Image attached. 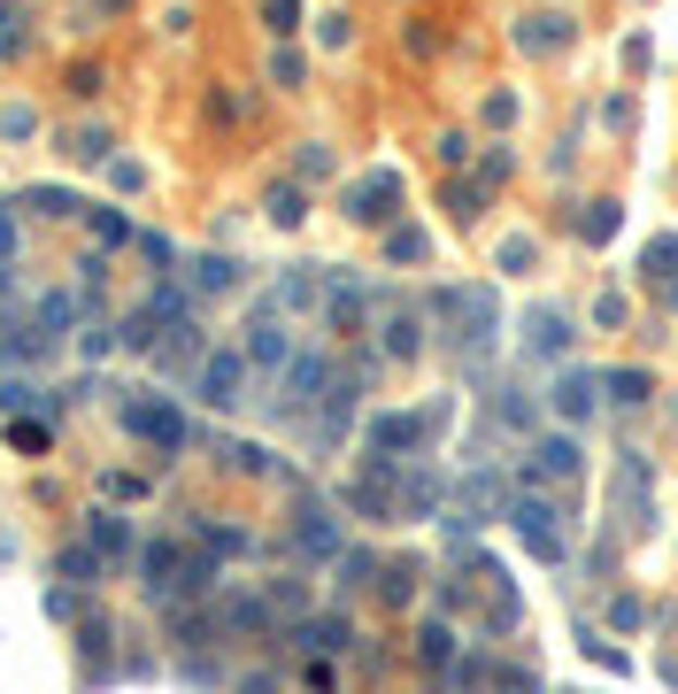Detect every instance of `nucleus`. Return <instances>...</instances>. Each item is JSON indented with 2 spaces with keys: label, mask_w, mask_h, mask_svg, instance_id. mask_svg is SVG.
I'll list each match as a JSON object with an SVG mask.
<instances>
[{
  "label": "nucleus",
  "mask_w": 678,
  "mask_h": 694,
  "mask_svg": "<svg viewBox=\"0 0 678 694\" xmlns=\"http://www.w3.org/2000/svg\"><path fill=\"white\" fill-rule=\"evenodd\" d=\"M563 39H570V16H525V32H517V47H532V54H548Z\"/></svg>",
  "instance_id": "nucleus-21"
},
{
  "label": "nucleus",
  "mask_w": 678,
  "mask_h": 694,
  "mask_svg": "<svg viewBox=\"0 0 678 694\" xmlns=\"http://www.w3.org/2000/svg\"><path fill=\"white\" fill-rule=\"evenodd\" d=\"M62 579H70V586H93V579H109L101 548H93V541H77V548H62Z\"/></svg>",
  "instance_id": "nucleus-18"
},
{
  "label": "nucleus",
  "mask_w": 678,
  "mask_h": 694,
  "mask_svg": "<svg viewBox=\"0 0 678 694\" xmlns=\"http://www.w3.org/2000/svg\"><path fill=\"white\" fill-rule=\"evenodd\" d=\"M409 586H416V563H393L386 571V602H409Z\"/></svg>",
  "instance_id": "nucleus-43"
},
{
  "label": "nucleus",
  "mask_w": 678,
  "mask_h": 694,
  "mask_svg": "<svg viewBox=\"0 0 678 694\" xmlns=\"http://www.w3.org/2000/svg\"><path fill=\"white\" fill-rule=\"evenodd\" d=\"M331 394V363L324 356H286V409H316Z\"/></svg>",
  "instance_id": "nucleus-6"
},
{
  "label": "nucleus",
  "mask_w": 678,
  "mask_h": 694,
  "mask_svg": "<svg viewBox=\"0 0 678 694\" xmlns=\"http://www.w3.org/2000/svg\"><path fill=\"white\" fill-rule=\"evenodd\" d=\"M663 301H670V309H678V286H663Z\"/></svg>",
  "instance_id": "nucleus-49"
},
{
  "label": "nucleus",
  "mask_w": 678,
  "mask_h": 694,
  "mask_svg": "<svg viewBox=\"0 0 678 694\" xmlns=\"http://www.w3.org/2000/svg\"><path fill=\"white\" fill-rule=\"evenodd\" d=\"M193 386H201V401H209V409H239V401H247V356L216 347V356H201Z\"/></svg>",
  "instance_id": "nucleus-2"
},
{
  "label": "nucleus",
  "mask_w": 678,
  "mask_h": 694,
  "mask_svg": "<svg viewBox=\"0 0 678 694\" xmlns=\"http://www.w3.org/2000/svg\"><path fill=\"white\" fill-rule=\"evenodd\" d=\"M293 641H301L309 656H339V648L355 641V625H348V618H301V625H293Z\"/></svg>",
  "instance_id": "nucleus-11"
},
{
  "label": "nucleus",
  "mask_w": 678,
  "mask_h": 694,
  "mask_svg": "<svg viewBox=\"0 0 678 694\" xmlns=\"http://www.w3.org/2000/svg\"><path fill=\"white\" fill-rule=\"evenodd\" d=\"M371 571H378L371 548H348V556H339V586H371Z\"/></svg>",
  "instance_id": "nucleus-31"
},
{
  "label": "nucleus",
  "mask_w": 678,
  "mask_h": 694,
  "mask_svg": "<svg viewBox=\"0 0 678 694\" xmlns=\"http://www.w3.org/2000/svg\"><path fill=\"white\" fill-rule=\"evenodd\" d=\"M201 541H209V556H239L247 548V533H231V525H201Z\"/></svg>",
  "instance_id": "nucleus-41"
},
{
  "label": "nucleus",
  "mask_w": 678,
  "mask_h": 694,
  "mask_svg": "<svg viewBox=\"0 0 678 694\" xmlns=\"http://www.w3.org/2000/svg\"><path fill=\"white\" fill-rule=\"evenodd\" d=\"M578 232H586V239H593V247H602V239H610V232H617V201H593V209H586V216H578Z\"/></svg>",
  "instance_id": "nucleus-30"
},
{
  "label": "nucleus",
  "mask_w": 678,
  "mask_h": 694,
  "mask_svg": "<svg viewBox=\"0 0 678 694\" xmlns=\"http://www.w3.org/2000/svg\"><path fill=\"white\" fill-rule=\"evenodd\" d=\"M532 471L540 479H578V441L570 432H548V441L532 448Z\"/></svg>",
  "instance_id": "nucleus-13"
},
{
  "label": "nucleus",
  "mask_w": 678,
  "mask_h": 694,
  "mask_svg": "<svg viewBox=\"0 0 678 694\" xmlns=\"http://www.w3.org/2000/svg\"><path fill=\"white\" fill-rule=\"evenodd\" d=\"M231 286H239L231 255H201V263H193V294H231Z\"/></svg>",
  "instance_id": "nucleus-19"
},
{
  "label": "nucleus",
  "mask_w": 678,
  "mask_h": 694,
  "mask_svg": "<svg viewBox=\"0 0 678 694\" xmlns=\"http://www.w3.org/2000/svg\"><path fill=\"white\" fill-rule=\"evenodd\" d=\"M0 132H9V139H32V132H39V116H32V109H9V116H0Z\"/></svg>",
  "instance_id": "nucleus-44"
},
{
  "label": "nucleus",
  "mask_w": 678,
  "mask_h": 694,
  "mask_svg": "<svg viewBox=\"0 0 678 694\" xmlns=\"http://www.w3.org/2000/svg\"><path fill=\"white\" fill-rule=\"evenodd\" d=\"M610 401H648V371H610Z\"/></svg>",
  "instance_id": "nucleus-35"
},
{
  "label": "nucleus",
  "mask_w": 678,
  "mask_h": 694,
  "mask_svg": "<svg viewBox=\"0 0 678 694\" xmlns=\"http://www.w3.org/2000/svg\"><path fill=\"white\" fill-rule=\"evenodd\" d=\"M101 9H131V0H101Z\"/></svg>",
  "instance_id": "nucleus-50"
},
{
  "label": "nucleus",
  "mask_w": 678,
  "mask_h": 694,
  "mask_svg": "<svg viewBox=\"0 0 678 694\" xmlns=\"http://www.w3.org/2000/svg\"><path fill=\"white\" fill-rule=\"evenodd\" d=\"M286 356H293V347H286V324H278V317H254V324H247V363L286 371Z\"/></svg>",
  "instance_id": "nucleus-10"
},
{
  "label": "nucleus",
  "mask_w": 678,
  "mask_h": 694,
  "mask_svg": "<svg viewBox=\"0 0 678 694\" xmlns=\"http://www.w3.org/2000/svg\"><path fill=\"white\" fill-rule=\"evenodd\" d=\"M24 24H32V16H24V0H0V62H16V54H24Z\"/></svg>",
  "instance_id": "nucleus-22"
},
{
  "label": "nucleus",
  "mask_w": 678,
  "mask_h": 694,
  "mask_svg": "<svg viewBox=\"0 0 678 694\" xmlns=\"http://www.w3.org/2000/svg\"><path fill=\"white\" fill-rule=\"evenodd\" d=\"M548 401H555V409H563L570 424H586V417H593V401H602V379H593V371H563Z\"/></svg>",
  "instance_id": "nucleus-9"
},
{
  "label": "nucleus",
  "mask_w": 678,
  "mask_h": 694,
  "mask_svg": "<svg viewBox=\"0 0 678 694\" xmlns=\"http://www.w3.org/2000/svg\"><path fill=\"white\" fill-rule=\"evenodd\" d=\"M224 633H271V610H263L254 594H231V602H224Z\"/></svg>",
  "instance_id": "nucleus-20"
},
{
  "label": "nucleus",
  "mask_w": 678,
  "mask_h": 694,
  "mask_svg": "<svg viewBox=\"0 0 678 694\" xmlns=\"http://www.w3.org/2000/svg\"><path fill=\"white\" fill-rule=\"evenodd\" d=\"M440 494H448V486H440L432 471H409L401 494H393V509H401V517H424V509H440Z\"/></svg>",
  "instance_id": "nucleus-15"
},
{
  "label": "nucleus",
  "mask_w": 678,
  "mask_h": 694,
  "mask_svg": "<svg viewBox=\"0 0 678 694\" xmlns=\"http://www.w3.org/2000/svg\"><path fill=\"white\" fill-rule=\"evenodd\" d=\"M24 209H39V216H77V201H70L62 186H39V194H24Z\"/></svg>",
  "instance_id": "nucleus-34"
},
{
  "label": "nucleus",
  "mask_w": 678,
  "mask_h": 694,
  "mask_svg": "<svg viewBox=\"0 0 678 694\" xmlns=\"http://www.w3.org/2000/svg\"><path fill=\"white\" fill-rule=\"evenodd\" d=\"M293 548L316 556V563L339 556V525H331V509H324V501H301V517H293Z\"/></svg>",
  "instance_id": "nucleus-7"
},
{
  "label": "nucleus",
  "mask_w": 678,
  "mask_h": 694,
  "mask_svg": "<svg viewBox=\"0 0 678 694\" xmlns=\"http://www.w3.org/2000/svg\"><path fill=\"white\" fill-rule=\"evenodd\" d=\"M563 339H570V317L563 309H532L525 317V347H532V356H563Z\"/></svg>",
  "instance_id": "nucleus-12"
},
{
  "label": "nucleus",
  "mask_w": 678,
  "mask_h": 694,
  "mask_svg": "<svg viewBox=\"0 0 678 694\" xmlns=\"http://www.w3.org/2000/svg\"><path fill=\"white\" fill-rule=\"evenodd\" d=\"M224 463H231V471H271V448H254V441H231V448H224Z\"/></svg>",
  "instance_id": "nucleus-36"
},
{
  "label": "nucleus",
  "mask_w": 678,
  "mask_h": 694,
  "mask_svg": "<svg viewBox=\"0 0 678 694\" xmlns=\"http://www.w3.org/2000/svg\"><path fill=\"white\" fill-rule=\"evenodd\" d=\"M440 417H448V409H440ZM440 417H409V409L371 417V456H409V448H424V432H432Z\"/></svg>",
  "instance_id": "nucleus-4"
},
{
  "label": "nucleus",
  "mask_w": 678,
  "mask_h": 694,
  "mask_svg": "<svg viewBox=\"0 0 678 694\" xmlns=\"http://www.w3.org/2000/svg\"><path fill=\"white\" fill-rule=\"evenodd\" d=\"M448 656H455V633H448V625H424V664H432V671H440Z\"/></svg>",
  "instance_id": "nucleus-39"
},
{
  "label": "nucleus",
  "mask_w": 678,
  "mask_h": 694,
  "mask_svg": "<svg viewBox=\"0 0 678 694\" xmlns=\"http://www.w3.org/2000/svg\"><path fill=\"white\" fill-rule=\"evenodd\" d=\"M324 301H331V324H339V332H363V294H348V286H331Z\"/></svg>",
  "instance_id": "nucleus-29"
},
{
  "label": "nucleus",
  "mask_w": 678,
  "mask_h": 694,
  "mask_svg": "<svg viewBox=\"0 0 678 694\" xmlns=\"http://www.w3.org/2000/svg\"><path fill=\"white\" fill-rule=\"evenodd\" d=\"M263 24H271V32L286 39V32L301 24V0H263Z\"/></svg>",
  "instance_id": "nucleus-40"
},
{
  "label": "nucleus",
  "mask_w": 678,
  "mask_h": 694,
  "mask_svg": "<svg viewBox=\"0 0 678 694\" xmlns=\"http://www.w3.org/2000/svg\"><path fill=\"white\" fill-rule=\"evenodd\" d=\"M493 509H501V479H493V471H478V479L463 486V525H486Z\"/></svg>",
  "instance_id": "nucleus-17"
},
{
  "label": "nucleus",
  "mask_w": 678,
  "mask_h": 694,
  "mask_svg": "<svg viewBox=\"0 0 678 694\" xmlns=\"http://www.w3.org/2000/svg\"><path fill=\"white\" fill-rule=\"evenodd\" d=\"M77 347H85V356H93V363H101V356H109V347H116V324H85V339H77Z\"/></svg>",
  "instance_id": "nucleus-42"
},
{
  "label": "nucleus",
  "mask_w": 678,
  "mask_h": 694,
  "mask_svg": "<svg viewBox=\"0 0 678 694\" xmlns=\"http://www.w3.org/2000/svg\"><path fill=\"white\" fill-rule=\"evenodd\" d=\"M201 356H209L201 332H193L186 317H170V339H154V363H162V371H201Z\"/></svg>",
  "instance_id": "nucleus-8"
},
{
  "label": "nucleus",
  "mask_w": 678,
  "mask_h": 694,
  "mask_svg": "<svg viewBox=\"0 0 678 694\" xmlns=\"http://www.w3.org/2000/svg\"><path fill=\"white\" fill-rule=\"evenodd\" d=\"M393 201H401V178H393V170H371V178L348 186V216H355V224H386Z\"/></svg>",
  "instance_id": "nucleus-5"
},
{
  "label": "nucleus",
  "mask_w": 678,
  "mask_h": 694,
  "mask_svg": "<svg viewBox=\"0 0 678 694\" xmlns=\"http://www.w3.org/2000/svg\"><path fill=\"white\" fill-rule=\"evenodd\" d=\"M309 216V194L301 186H271V224H301Z\"/></svg>",
  "instance_id": "nucleus-28"
},
{
  "label": "nucleus",
  "mask_w": 678,
  "mask_h": 694,
  "mask_svg": "<svg viewBox=\"0 0 678 694\" xmlns=\"http://www.w3.org/2000/svg\"><path fill=\"white\" fill-rule=\"evenodd\" d=\"M501 694H532V679L525 671H501Z\"/></svg>",
  "instance_id": "nucleus-48"
},
{
  "label": "nucleus",
  "mask_w": 678,
  "mask_h": 694,
  "mask_svg": "<svg viewBox=\"0 0 678 694\" xmlns=\"http://www.w3.org/2000/svg\"><path fill=\"white\" fill-rule=\"evenodd\" d=\"M85 224H93L101 247H124V239H131V216H124V209H85Z\"/></svg>",
  "instance_id": "nucleus-26"
},
{
  "label": "nucleus",
  "mask_w": 678,
  "mask_h": 694,
  "mask_svg": "<svg viewBox=\"0 0 678 694\" xmlns=\"http://www.w3.org/2000/svg\"><path fill=\"white\" fill-rule=\"evenodd\" d=\"M109 147H116L109 124H77V132H70V154H77V162H109Z\"/></svg>",
  "instance_id": "nucleus-25"
},
{
  "label": "nucleus",
  "mask_w": 678,
  "mask_h": 694,
  "mask_svg": "<svg viewBox=\"0 0 678 694\" xmlns=\"http://www.w3.org/2000/svg\"><path fill=\"white\" fill-rule=\"evenodd\" d=\"M301 77H309V62H301L293 47H278V54H271V85H286V94H293Z\"/></svg>",
  "instance_id": "nucleus-33"
},
{
  "label": "nucleus",
  "mask_w": 678,
  "mask_h": 694,
  "mask_svg": "<svg viewBox=\"0 0 678 694\" xmlns=\"http://www.w3.org/2000/svg\"><path fill=\"white\" fill-rule=\"evenodd\" d=\"M432 255V239H424L416 224H401V232H386V263H424Z\"/></svg>",
  "instance_id": "nucleus-23"
},
{
  "label": "nucleus",
  "mask_w": 678,
  "mask_h": 694,
  "mask_svg": "<svg viewBox=\"0 0 678 694\" xmlns=\"http://www.w3.org/2000/svg\"><path fill=\"white\" fill-rule=\"evenodd\" d=\"M0 409H47V417H54V394H39V386L16 379V386H0Z\"/></svg>",
  "instance_id": "nucleus-32"
},
{
  "label": "nucleus",
  "mask_w": 678,
  "mask_h": 694,
  "mask_svg": "<svg viewBox=\"0 0 678 694\" xmlns=\"http://www.w3.org/2000/svg\"><path fill=\"white\" fill-rule=\"evenodd\" d=\"M85 541H93V548H101V563H116V556H131V525H124V517H116V509H101V517H93V525H85Z\"/></svg>",
  "instance_id": "nucleus-14"
},
{
  "label": "nucleus",
  "mask_w": 678,
  "mask_h": 694,
  "mask_svg": "<svg viewBox=\"0 0 678 694\" xmlns=\"http://www.w3.org/2000/svg\"><path fill=\"white\" fill-rule=\"evenodd\" d=\"M532 255H540V247H532L525 232H508V239H501V271H532Z\"/></svg>",
  "instance_id": "nucleus-37"
},
{
  "label": "nucleus",
  "mask_w": 678,
  "mask_h": 694,
  "mask_svg": "<svg viewBox=\"0 0 678 694\" xmlns=\"http://www.w3.org/2000/svg\"><path fill=\"white\" fill-rule=\"evenodd\" d=\"M508 525H517V541L540 556V563H563V525H555V509L540 494H525L517 509H508Z\"/></svg>",
  "instance_id": "nucleus-3"
},
{
  "label": "nucleus",
  "mask_w": 678,
  "mask_h": 694,
  "mask_svg": "<svg viewBox=\"0 0 678 694\" xmlns=\"http://www.w3.org/2000/svg\"><path fill=\"white\" fill-rule=\"evenodd\" d=\"M77 641H85V656L101 664V648H109V625H101V618H85V633H77Z\"/></svg>",
  "instance_id": "nucleus-45"
},
{
  "label": "nucleus",
  "mask_w": 678,
  "mask_h": 694,
  "mask_svg": "<svg viewBox=\"0 0 678 694\" xmlns=\"http://www.w3.org/2000/svg\"><path fill=\"white\" fill-rule=\"evenodd\" d=\"M239 694H278V679H271V671H254V679H239Z\"/></svg>",
  "instance_id": "nucleus-47"
},
{
  "label": "nucleus",
  "mask_w": 678,
  "mask_h": 694,
  "mask_svg": "<svg viewBox=\"0 0 678 694\" xmlns=\"http://www.w3.org/2000/svg\"><path fill=\"white\" fill-rule=\"evenodd\" d=\"M316 294H324V286H316V278H301V271H293V278H278V301H286V309H309Z\"/></svg>",
  "instance_id": "nucleus-38"
},
{
  "label": "nucleus",
  "mask_w": 678,
  "mask_h": 694,
  "mask_svg": "<svg viewBox=\"0 0 678 694\" xmlns=\"http://www.w3.org/2000/svg\"><path fill=\"white\" fill-rule=\"evenodd\" d=\"M47 441H54V417H16L9 424V448H24V456H39Z\"/></svg>",
  "instance_id": "nucleus-24"
},
{
  "label": "nucleus",
  "mask_w": 678,
  "mask_h": 694,
  "mask_svg": "<svg viewBox=\"0 0 678 694\" xmlns=\"http://www.w3.org/2000/svg\"><path fill=\"white\" fill-rule=\"evenodd\" d=\"M170 633H178V648H201V641H209L216 625H209L201 610H186V602H178V610H170Z\"/></svg>",
  "instance_id": "nucleus-27"
},
{
  "label": "nucleus",
  "mask_w": 678,
  "mask_h": 694,
  "mask_svg": "<svg viewBox=\"0 0 678 694\" xmlns=\"http://www.w3.org/2000/svg\"><path fill=\"white\" fill-rule=\"evenodd\" d=\"M331 170V147H301V178H324Z\"/></svg>",
  "instance_id": "nucleus-46"
},
{
  "label": "nucleus",
  "mask_w": 678,
  "mask_h": 694,
  "mask_svg": "<svg viewBox=\"0 0 678 694\" xmlns=\"http://www.w3.org/2000/svg\"><path fill=\"white\" fill-rule=\"evenodd\" d=\"M124 432L131 441H147L154 456H178L193 432H186V417H178V401H162V394H131L124 401Z\"/></svg>",
  "instance_id": "nucleus-1"
},
{
  "label": "nucleus",
  "mask_w": 678,
  "mask_h": 694,
  "mask_svg": "<svg viewBox=\"0 0 678 694\" xmlns=\"http://www.w3.org/2000/svg\"><path fill=\"white\" fill-rule=\"evenodd\" d=\"M416 347H424V317H409V309H393V317H386V356H393V363H409V356H416Z\"/></svg>",
  "instance_id": "nucleus-16"
}]
</instances>
